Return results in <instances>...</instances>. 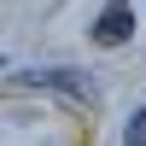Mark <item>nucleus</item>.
<instances>
[{
    "label": "nucleus",
    "instance_id": "obj_1",
    "mask_svg": "<svg viewBox=\"0 0 146 146\" xmlns=\"http://www.w3.org/2000/svg\"><path fill=\"white\" fill-rule=\"evenodd\" d=\"M129 35H135V6H129V0H111V6L94 18V41L100 47H123Z\"/></svg>",
    "mask_w": 146,
    "mask_h": 146
},
{
    "label": "nucleus",
    "instance_id": "obj_2",
    "mask_svg": "<svg viewBox=\"0 0 146 146\" xmlns=\"http://www.w3.org/2000/svg\"><path fill=\"white\" fill-rule=\"evenodd\" d=\"M29 88H58V94H70V100H94V82L82 76V70H29Z\"/></svg>",
    "mask_w": 146,
    "mask_h": 146
},
{
    "label": "nucleus",
    "instance_id": "obj_3",
    "mask_svg": "<svg viewBox=\"0 0 146 146\" xmlns=\"http://www.w3.org/2000/svg\"><path fill=\"white\" fill-rule=\"evenodd\" d=\"M123 146H146V105L135 117H129V129H123Z\"/></svg>",
    "mask_w": 146,
    "mask_h": 146
},
{
    "label": "nucleus",
    "instance_id": "obj_4",
    "mask_svg": "<svg viewBox=\"0 0 146 146\" xmlns=\"http://www.w3.org/2000/svg\"><path fill=\"white\" fill-rule=\"evenodd\" d=\"M0 64H6V53H0Z\"/></svg>",
    "mask_w": 146,
    "mask_h": 146
}]
</instances>
